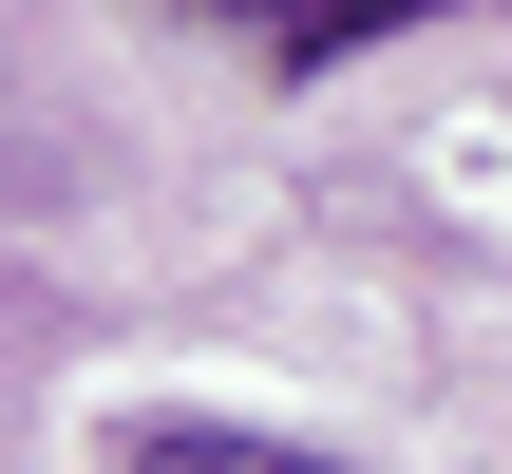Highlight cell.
<instances>
[{"label":"cell","instance_id":"7a4b0ae2","mask_svg":"<svg viewBox=\"0 0 512 474\" xmlns=\"http://www.w3.org/2000/svg\"><path fill=\"white\" fill-rule=\"evenodd\" d=\"M209 19H247L285 76H323V57H361L380 19H437V0H209Z\"/></svg>","mask_w":512,"mask_h":474},{"label":"cell","instance_id":"6da1fadb","mask_svg":"<svg viewBox=\"0 0 512 474\" xmlns=\"http://www.w3.org/2000/svg\"><path fill=\"white\" fill-rule=\"evenodd\" d=\"M114 474H342V456L247 437V418H133V437H114Z\"/></svg>","mask_w":512,"mask_h":474}]
</instances>
